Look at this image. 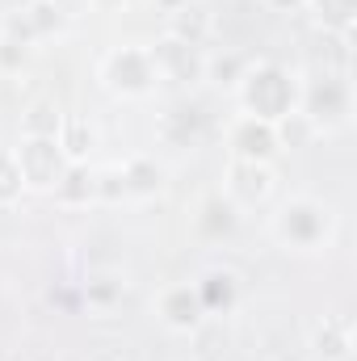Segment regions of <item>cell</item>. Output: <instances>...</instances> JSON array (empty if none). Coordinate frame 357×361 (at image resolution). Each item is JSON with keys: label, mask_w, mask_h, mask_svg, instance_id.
<instances>
[{"label": "cell", "mask_w": 357, "mask_h": 361, "mask_svg": "<svg viewBox=\"0 0 357 361\" xmlns=\"http://www.w3.org/2000/svg\"><path fill=\"white\" fill-rule=\"evenodd\" d=\"M341 361H353V357H341Z\"/></svg>", "instance_id": "cell-23"}, {"label": "cell", "mask_w": 357, "mask_h": 361, "mask_svg": "<svg viewBox=\"0 0 357 361\" xmlns=\"http://www.w3.org/2000/svg\"><path fill=\"white\" fill-rule=\"evenodd\" d=\"M307 8L315 13V21H320L328 34L349 38L353 17H357V0H307Z\"/></svg>", "instance_id": "cell-13"}, {"label": "cell", "mask_w": 357, "mask_h": 361, "mask_svg": "<svg viewBox=\"0 0 357 361\" xmlns=\"http://www.w3.org/2000/svg\"><path fill=\"white\" fill-rule=\"evenodd\" d=\"M269 8H277V13H290V8H303L307 0H265Z\"/></svg>", "instance_id": "cell-21"}, {"label": "cell", "mask_w": 357, "mask_h": 361, "mask_svg": "<svg viewBox=\"0 0 357 361\" xmlns=\"http://www.w3.org/2000/svg\"><path fill=\"white\" fill-rule=\"evenodd\" d=\"M4 34H8V25H4V17H0V38H4Z\"/></svg>", "instance_id": "cell-22"}, {"label": "cell", "mask_w": 357, "mask_h": 361, "mask_svg": "<svg viewBox=\"0 0 357 361\" xmlns=\"http://www.w3.org/2000/svg\"><path fill=\"white\" fill-rule=\"evenodd\" d=\"M59 8H55V0H34L30 8H25V17H21V25H17V38L21 42H34V38H47V34H55L59 30Z\"/></svg>", "instance_id": "cell-14"}, {"label": "cell", "mask_w": 357, "mask_h": 361, "mask_svg": "<svg viewBox=\"0 0 357 361\" xmlns=\"http://www.w3.org/2000/svg\"><path fill=\"white\" fill-rule=\"evenodd\" d=\"M193 286H198V298H202L206 315H210V311H227V307L236 302V294H240L236 273H227V269H210L202 281H193Z\"/></svg>", "instance_id": "cell-11"}, {"label": "cell", "mask_w": 357, "mask_h": 361, "mask_svg": "<svg viewBox=\"0 0 357 361\" xmlns=\"http://www.w3.org/2000/svg\"><path fill=\"white\" fill-rule=\"evenodd\" d=\"M21 193H25V180H21V169H17V156L0 152V206L21 202Z\"/></svg>", "instance_id": "cell-17"}, {"label": "cell", "mask_w": 357, "mask_h": 361, "mask_svg": "<svg viewBox=\"0 0 357 361\" xmlns=\"http://www.w3.org/2000/svg\"><path fill=\"white\" fill-rule=\"evenodd\" d=\"M118 290H122V286H101V277H97V281H89V298H97V302H109Z\"/></svg>", "instance_id": "cell-20"}, {"label": "cell", "mask_w": 357, "mask_h": 361, "mask_svg": "<svg viewBox=\"0 0 357 361\" xmlns=\"http://www.w3.org/2000/svg\"><path fill=\"white\" fill-rule=\"evenodd\" d=\"M231 197L244 202V206H261L269 193H273V173L269 164H253V160H236L231 164Z\"/></svg>", "instance_id": "cell-9"}, {"label": "cell", "mask_w": 357, "mask_h": 361, "mask_svg": "<svg viewBox=\"0 0 357 361\" xmlns=\"http://www.w3.org/2000/svg\"><path fill=\"white\" fill-rule=\"evenodd\" d=\"M59 126H63V109L47 97L21 114V139H59Z\"/></svg>", "instance_id": "cell-10"}, {"label": "cell", "mask_w": 357, "mask_h": 361, "mask_svg": "<svg viewBox=\"0 0 357 361\" xmlns=\"http://www.w3.org/2000/svg\"><path fill=\"white\" fill-rule=\"evenodd\" d=\"M227 147L236 160H253V164H269L277 156V126L273 122H261V118H236L231 130H227Z\"/></svg>", "instance_id": "cell-6"}, {"label": "cell", "mask_w": 357, "mask_h": 361, "mask_svg": "<svg viewBox=\"0 0 357 361\" xmlns=\"http://www.w3.org/2000/svg\"><path fill=\"white\" fill-rule=\"evenodd\" d=\"M25 47H30V42H21L17 34H4V38H0V72H21Z\"/></svg>", "instance_id": "cell-19"}, {"label": "cell", "mask_w": 357, "mask_h": 361, "mask_svg": "<svg viewBox=\"0 0 357 361\" xmlns=\"http://www.w3.org/2000/svg\"><path fill=\"white\" fill-rule=\"evenodd\" d=\"M160 180H164V173H160L152 160H131V164L118 173V189H122V193H139V197H147V193L160 189Z\"/></svg>", "instance_id": "cell-15"}, {"label": "cell", "mask_w": 357, "mask_h": 361, "mask_svg": "<svg viewBox=\"0 0 357 361\" xmlns=\"http://www.w3.org/2000/svg\"><path fill=\"white\" fill-rule=\"evenodd\" d=\"M198 227H202L210 240H219V235H231V231H236V202L210 197V202L202 206V214H198Z\"/></svg>", "instance_id": "cell-16"}, {"label": "cell", "mask_w": 357, "mask_h": 361, "mask_svg": "<svg viewBox=\"0 0 357 361\" xmlns=\"http://www.w3.org/2000/svg\"><path fill=\"white\" fill-rule=\"evenodd\" d=\"M273 235L277 244L286 248H298V252H315L328 244L332 235V210L315 197H294L286 202L277 214H273Z\"/></svg>", "instance_id": "cell-2"}, {"label": "cell", "mask_w": 357, "mask_h": 361, "mask_svg": "<svg viewBox=\"0 0 357 361\" xmlns=\"http://www.w3.org/2000/svg\"><path fill=\"white\" fill-rule=\"evenodd\" d=\"M315 353L324 361L353 357V328H349V319H324V328L315 332Z\"/></svg>", "instance_id": "cell-12"}, {"label": "cell", "mask_w": 357, "mask_h": 361, "mask_svg": "<svg viewBox=\"0 0 357 361\" xmlns=\"http://www.w3.org/2000/svg\"><path fill=\"white\" fill-rule=\"evenodd\" d=\"M240 105H244V114L248 118H261V122H282V118H290L294 109H298V80L286 72V68H277V63H257V68H248L244 76H240Z\"/></svg>", "instance_id": "cell-1"}, {"label": "cell", "mask_w": 357, "mask_h": 361, "mask_svg": "<svg viewBox=\"0 0 357 361\" xmlns=\"http://www.w3.org/2000/svg\"><path fill=\"white\" fill-rule=\"evenodd\" d=\"M101 80H105V89L118 92V97H147V92L156 89L160 72L152 63V51H143V47H118L101 63Z\"/></svg>", "instance_id": "cell-3"}, {"label": "cell", "mask_w": 357, "mask_h": 361, "mask_svg": "<svg viewBox=\"0 0 357 361\" xmlns=\"http://www.w3.org/2000/svg\"><path fill=\"white\" fill-rule=\"evenodd\" d=\"M349 109H353V101H349V85L341 76H324V85L303 89V97H298V114H307L315 130L320 126L324 130L345 126L349 122Z\"/></svg>", "instance_id": "cell-5"}, {"label": "cell", "mask_w": 357, "mask_h": 361, "mask_svg": "<svg viewBox=\"0 0 357 361\" xmlns=\"http://www.w3.org/2000/svg\"><path fill=\"white\" fill-rule=\"evenodd\" d=\"M152 63L164 80H198L206 72V55L198 51V42L177 38V34H169L152 47Z\"/></svg>", "instance_id": "cell-7"}, {"label": "cell", "mask_w": 357, "mask_h": 361, "mask_svg": "<svg viewBox=\"0 0 357 361\" xmlns=\"http://www.w3.org/2000/svg\"><path fill=\"white\" fill-rule=\"evenodd\" d=\"M156 315L173 328V332H193L206 315L202 298H198V286L189 281H177V286H164L160 298H156Z\"/></svg>", "instance_id": "cell-8"}, {"label": "cell", "mask_w": 357, "mask_h": 361, "mask_svg": "<svg viewBox=\"0 0 357 361\" xmlns=\"http://www.w3.org/2000/svg\"><path fill=\"white\" fill-rule=\"evenodd\" d=\"M13 156H17L25 189H55L63 180V173L72 169V160L63 156L59 139H21L13 147Z\"/></svg>", "instance_id": "cell-4"}, {"label": "cell", "mask_w": 357, "mask_h": 361, "mask_svg": "<svg viewBox=\"0 0 357 361\" xmlns=\"http://www.w3.org/2000/svg\"><path fill=\"white\" fill-rule=\"evenodd\" d=\"M248 68H253V63H248L244 55H223V59H206V72H210V76H214L219 85H223V80H227V85H240V76H244Z\"/></svg>", "instance_id": "cell-18"}]
</instances>
